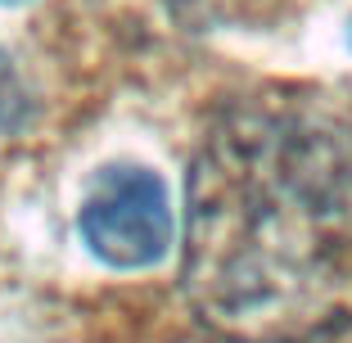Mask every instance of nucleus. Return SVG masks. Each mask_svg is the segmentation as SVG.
<instances>
[{
	"label": "nucleus",
	"instance_id": "2",
	"mask_svg": "<svg viewBox=\"0 0 352 343\" xmlns=\"http://www.w3.org/2000/svg\"><path fill=\"white\" fill-rule=\"evenodd\" d=\"M86 249L118 271L154 267L172 244V203L167 186L145 167H104L91 181L77 212Z\"/></svg>",
	"mask_w": 352,
	"mask_h": 343
},
{
	"label": "nucleus",
	"instance_id": "3",
	"mask_svg": "<svg viewBox=\"0 0 352 343\" xmlns=\"http://www.w3.org/2000/svg\"><path fill=\"white\" fill-rule=\"evenodd\" d=\"M23 122V95L14 86V73H10V59L0 54V131H14Z\"/></svg>",
	"mask_w": 352,
	"mask_h": 343
},
{
	"label": "nucleus",
	"instance_id": "4",
	"mask_svg": "<svg viewBox=\"0 0 352 343\" xmlns=\"http://www.w3.org/2000/svg\"><path fill=\"white\" fill-rule=\"evenodd\" d=\"M0 5H28V0H0Z\"/></svg>",
	"mask_w": 352,
	"mask_h": 343
},
{
	"label": "nucleus",
	"instance_id": "1",
	"mask_svg": "<svg viewBox=\"0 0 352 343\" xmlns=\"http://www.w3.org/2000/svg\"><path fill=\"white\" fill-rule=\"evenodd\" d=\"M181 285L235 343H307L352 321V126L253 109L190 172Z\"/></svg>",
	"mask_w": 352,
	"mask_h": 343
}]
</instances>
